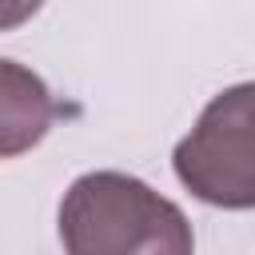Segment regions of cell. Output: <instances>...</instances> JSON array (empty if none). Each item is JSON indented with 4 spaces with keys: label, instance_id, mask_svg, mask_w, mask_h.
I'll return each mask as SVG.
<instances>
[{
    "label": "cell",
    "instance_id": "cell-2",
    "mask_svg": "<svg viewBox=\"0 0 255 255\" xmlns=\"http://www.w3.org/2000/svg\"><path fill=\"white\" fill-rule=\"evenodd\" d=\"M179 183L211 207H255V80L219 92L175 147Z\"/></svg>",
    "mask_w": 255,
    "mask_h": 255
},
{
    "label": "cell",
    "instance_id": "cell-3",
    "mask_svg": "<svg viewBox=\"0 0 255 255\" xmlns=\"http://www.w3.org/2000/svg\"><path fill=\"white\" fill-rule=\"evenodd\" d=\"M56 120V104L44 88V80L16 60H0V151L12 159L44 139V131Z\"/></svg>",
    "mask_w": 255,
    "mask_h": 255
},
{
    "label": "cell",
    "instance_id": "cell-1",
    "mask_svg": "<svg viewBox=\"0 0 255 255\" xmlns=\"http://www.w3.org/2000/svg\"><path fill=\"white\" fill-rule=\"evenodd\" d=\"M68 255H195L187 215L124 171L80 175L60 203Z\"/></svg>",
    "mask_w": 255,
    "mask_h": 255
}]
</instances>
